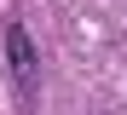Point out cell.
Here are the masks:
<instances>
[{
    "label": "cell",
    "instance_id": "obj_1",
    "mask_svg": "<svg viewBox=\"0 0 127 115\" xmlns=\"http://www.w3.org/2000/svg\"><path fill=\"white\" fill-rule=\"evenodd\" d=\"M6 58H12V75L29 86V81H35V46H29V35L17 29V23L6 29Z\"/></svg>",
    "mask_w": 127,
    "mask_h": 115
}]
</instances>
